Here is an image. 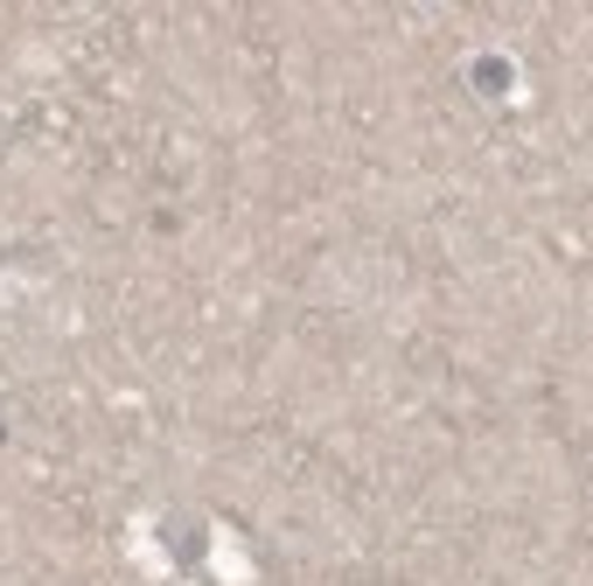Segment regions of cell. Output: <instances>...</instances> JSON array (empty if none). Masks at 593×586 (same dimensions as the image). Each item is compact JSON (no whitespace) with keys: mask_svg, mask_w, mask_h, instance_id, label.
Returning <instances> with one entry per match:
<instances>
[{"mask_svg":"<svg viewBox=\"0 0 593 586\" xmlns=\"http://www.w3.org/2000/svg\"><path fill=\"white\" fill-rule=\"evenodd\" d=\"M468 77H475V91H482V98H510V85H517V70H510L503 57H482Z\"/></svg>","mask_w":593,"mask_h":586,"instance_id":"cell-1","label":"cell"}]
</instances>
